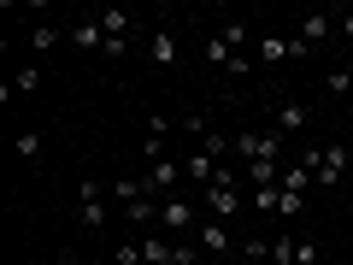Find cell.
<instances>
[{
  "mask_svg": "<svg viewBox=\"0 0 353 265\" xmlns=\"http://www.w3.org/2000/svg\"><path fill=\"white\" fill-rule=\"evenodd\" d=\"M271 265H318V242H312V236H294V230H283V236L271 242Z\"/></svg>",
  "mask_w": 353,
  "mask_h": 265,
  "instance_id": "cell-7",
  "label": "cell"
},
{
  "mask_svg": "<svg viewBox=\"0 0 353 265\" xmlns=\"http://www.w3.org/2000/svg\"><path fill=\"white\" fill-rule=\"evenodd\" d=\"M48 265H77V259H65V253H59V259H48Z\"/></svg>",
  "mask_w": 353,
  "mask_h": 265,
  "instance_id": "cell-25",
  "label": "cell"
},
{
  "mask_svg": "<svg viewBox=\"0 0 353 265\" xmlns=\"http://www.w3.org/2000/svg\"><path fill=\"white\" fill-rule=\"evenodd\" d=\"M201 213H206V218H218V224L241 218V177L230 171V165H218V177L201 189Z\"/></svg>",
  "mask_w": 353,
  "mask_h": 265,
  "instance_id": "cell-1",
  "label": "cell"
},
{
  "mask_svg": "<svg viewBox=\"0 0 353 265\" xmlns=\"http://www.w3.org/2000/svg\"><path fill=\"white\" fill-rule=\"evenodd\" d=\"M176 159H183V177H189L194 189H206V183L218 177V159H206L201 148H194V153H176Z\"/></svg>",
  "mask_w": 353,
  "mask_h": 265,
  "instance_id": "cell-12",
  "label": "cell"
},
{
  "mask_svg": "<svg viewBox=\"0 0 353 265\" xmlns=\"http://www.w3.org/2000/svg\"><path fill=\"white\" fill-rule=\"evenodd\" d=\"M236 153L241 159H265V165H289V136L283 130H236Z\"/></svg>",
  "mask_w": 353,
  "mask_h": 265,
  "instance_id": "cell-2",
  "label": "cell"
},
{
  "mask_svg": "<svg viewBox=\"0 0 353 265\" xmlns=\"http://www.w3.org/2000/svg\"><path fill=\"white\" fill-rule=\"evenodd\" d=\"M30 48H36V53L59 48V30H53V24H36V30H30Z\"/></svg>",
  "mask_w": 353,
  "mask_h": 265,
  "instance_id": "cell-20",
  "label": "cell"
},
{
  "mask_svg": "<svg viewBox=\"0 0 353 265\" xmlns=\"http://www.w3.org/2000/svg\"><path fill=\"white\" fill-rule=\"evenodd\" d=\"M336 30H341L347 41H353V12H341V18H336Z\"/></svg>",
  "mask_w": 353,
  "mask_h": 265,
  "instance_id": "cell-24",
  "label": "cell"
},
{
  "mask_svg": "<svg viewBox=\"0 0 353 265\" xmlns=\"http://www.w3.org/2000/svg\"><path fill=\"white\" fill-rule=\"evenodd\" d=\"M194 224H201V201H189V195H171V201H159V230L165 236H194Z\"/></svg>",
  "mask_w": 353,
  "mask_h": 265,
  "instance_id": "cell-4",
  "label": "cell"
},
{
  "mask_svg": "<svg viewBox=\"0 0 353 265\" xmlns=\"http://www.w3.org/2000/svg\"><path fill=\"white\" fill-rule=\"evenodd\" d=\"M306 118H312V112H306L301 101H283V106H277V118H271V130H283V136H301Z\"/></svg>",
  "mask_w": 353,
  "mask_h": 265,
  "instance_id": "cell-13",
  "label": "cell"
},
{
  "mask_svg": "<svg viewBox=\"0 0 353 265\" xmlns=\"http://www.w3.org/2000/svg\"><path fill=\"white\" fill-rule=\"evenodd\" d=\"M324 88L347 101V95H353V65H341V71H330V77H324Z\"/></svg>",
  "mask_w": 353,
  "mask_h": 265,
  "instance_id": "cell-19",
  "label": "cell"
},
{
  "mask_svg": "<svg viewBox=\"0 0 353 265\" xmlns=\"http://www.w3.org/2000/svg\"><path fill=\"white\" fill-rule=\"evenodd\" d=\"M94 18H101L106 36H124V41H130V30H136V18H130L124 6H106V12H94Z\"/></svg>",
  "mask_w": 353,
  "mask_h": 265,
  "instance_id": "cell-16",
  "label": "cell"
},
{
  "mask_svg": "<svg viewBox=\"0 0 353 265\" xmlns=\"http://www.w3.org/2000/svg\"><path fill=\"white\" fill-rule=\"evenodd\" d=\"M306 41L301 36H283V30H271V36H259L253 41V65H283V59H306Z\"/></svg>",
  "mask_w": 353,
  "mask_h": 265,
  "instance_id": "cell-5",
  "label": "cell"
},
{
  "mask_svg": "<svg viewBox=\"0 0 353 265\" xmlns=\"http://www.w3.org/2000/svg\"><path fill=\"white\" fill-rule=\"evenodd\" d=\"M65 36H71V48H88V53H101V48H106V30H101V18H77V24L65 30Z\"/></svg>",
  "mask_w": 353,
  "mask_h": 265,
  "instance_id": "cell-11",
  "label": "cell"
},
{
  "mask_svg": "<svg viewBox=\"0 0 353 265\" xmlns=\"http://www.w3.org/2000/svg\"><path fill=\"white\" fill-rule=\"evenodd\" d=\"M294 36H301L306 48L318 53V48H324V41H330V36H336V12H306V18H301V30H294Z\"/></svg>",
  "mask_w": 353,
  "mask_h": 265,
  "instance_id": "cell-9",
  "label": "cell"
},
{
  "mask_svg": "<svg viewBox=\"0 0 353 265\" xmlns=\"http://www.w3.org/2000/svg\"><path fill=\"white\" fill-rule=\"evenodd\" d=\"M101 53H106V59H124V53H130V41H124V36H106V48H101Z\"/></svg>",
  "mask_w": 353,
  "mask_h": 265,
  "instance_id": "cell-23",
  "label": "cell"
},
{
  "mask_svg": "<svg viewBox=\"0 0 353 265\" xmlns=\"http://www.w3.org/2000/svg\"><path fill=\"white\" fill-rule=\"evenodd\" d=\"M277 189H283V195H301V201H306V195L318 189V177H312V165L289 159V165H283V183H277Z\"/></svg>",
  "mask_w": 353,
  "mask_h": 265,
  "instance_id": "cell-10",
  "label": "cell"
},
{
  "mask_svg": "<svg viewBox=\"0 0 353 265\" xmlns=\"http://www.w3.org/2000/svg\"><path fill=\"white\" fill-rule=\"evenodd\" d=\"M347 101H353V95H347Z\"/></svg>",
  "mask_w": 353,
  "mask_h": 265,
  "instance_id": "cell-26",
  "label": "cell"
},
{
  "mask_svg": "<svg viewBox=\"0 0 353 265\" xmlns=\"http://www.w3.org/2000/svg\"><path fill=\"white\" fill-rule=\"evenodd\" d=\"M248 206H253V213L283 218V189H248Z\"/></svg>",
  "mask_w": 353,
  "mask_h": 265,
  "instance_id": "cell-17",
  "label": "cell"
},
{
  "mask_svg": "<svg viewBox=\"0 0 353 265\" xmlns=\"http://www.w3.org/2000/svg\"><path fill=\"white\" fill-rule=\"evenodd\" d=\"M77 224L83 230H106V189L94 183V177L77 183Z\"/></svg>",
  "mask_w": 353,
  "mask_h": 265,
  "instance_id": "cell-6",
  "label": "cell"
},
{
  "mask_svg": "<svg viewBox=\"0 0 353 265\" xmlns=\"http://www.w3.org/2000/svg\"><path fill=\"white\" fill-rule=\"evenodd\" d=\"M201 59H206V65H218V71H224V77H230V65H236V59H241V53H236V48H230V41H224V36H206V41H201Z\"/></svg>",
  "mask_w": 353,
  "mask_h": 265,
  "instance_id": "cell-14",
  "label": "cell"
},
{
  "mask_svg": "<svg viewBox=\"0 0 353 265\" xmlns=\"http://www.w3.org/2000/svg\"><path fill=\"white\" fill-rule=\"evenodd\" d=\"M41 153V130H24V136H18V159H36Z\"/></svg>",
  "mask_w": 353,
  "mask_h": 265,
  "instance_id": "cell-22",
  "label": "cell"
},
{
  "mask_svg": "<svg viewBox=\"0 0 353 265\" xmlns=\"http://www.w3.org/2000/svg\"><path fill=\"white\" fill-rule=\"evenodd\" d=\"M301 165H312V177H318V189H336L341 183V171L353 165V153L341 148V141H330V148H306V153H294Z\"/></svg>",
  "mask_w": 353,
  "mask_h": 265,
  "instance_id": "cell-3",
  "label": "cell"
},
{
  "mask_svg": "<svg viewBox=\"0 0 353 265\" xmlns=\"http://www.w3.org/2000/svg\"><path fill=\"white\" fill-rule=\"evenodd\" d=\"M194 248L218 259V253H230V248H236V230H230V224H218V218H201V224H194Z\"/></svg>",
  "mask_w": 353,
  "mask_h": 265,
  "instance_id": "cell-8",
  "label": "cell"
},
{
  "mask_svg": "<svg viewBox=\"0 0 353 265\" xmlns=\"http://www.w3.org/2000/svg\"><path fill=\"white\" fill-rule=\"evenodd\" d=\"M112 265H141V242H118V248H112Z\"/></svg>",
  "mask_w": 353,
  "mask_h": 265,
  "instance_id": "cell-21",
  "label": "cell"
},
{
  "mask_svg": "<svg viewBox=\"0 0 353 265\" xmlns=\"http://www.w3.org/2000/svg\"><path fill=\"white\" fill-rule=\"evenodd\" d=\"M148 59L153 65H176V36H171V30H153V36H148Z\"/></svg>",
  "mask_w": 353,
  "mask_h": 265,
  "instance_id": "cell-15",
  "label": "cell"
},
{
  "mask_svg": "<svg viewBox=\"0 0 353 265\" xmlns=\"http://www.w3.org/2000/svg\"><path fill=\"white\" fill-rule=\"evenodd\" d=\"M12 88H18V95H36V88H41V71H36V65H24V71H18L12 83L0 88V95H6V101H12Z\"/></svg>",
  "mask_w": 353,
  "mask_h": 265,
  "instance_id": "cell-18",
  "label": "cell"
}]
</instances>
